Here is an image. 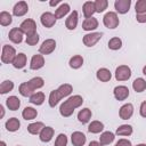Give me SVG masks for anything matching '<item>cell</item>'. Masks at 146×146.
<instances>
[{"label":"cell","instance_id":"21","mask_svg":"<svg viewBox=\"0 0 146 146\" xmlns=\"http://www.w3.org/2000/svg\"><path fill=\"white\" fill-rule=\"evenodd\" d=\"M96 76L97 79L100 81V82H108L112 78V73L108 68H105V67H102L97 71L96 73Z\"/></svg>","mask_w":146,"mask_h":146},{"label":"cell","instance_id":"15","mask_svg":"<svg viewBox=\"0 0 146 146\" xmlns=\"http://www.w3.org/2000/svg\"><path fill=\"white\" fill-rule=\"evenodd\" d=\"M86 140H87V137L81 131H74L71 135V141L73 146H83L86 144Z\"/></svg>","mask_w":146,"mask_h":146},{"label":"cell","instance_id":"16","mask_svg":"<svg viewBox=\"0 0 146 146\" xmlns=\"http://www.w3.org/2000/svg\"><path fill=\"white\" fill-rule=\"evenodd\" d=\"M78 19H79V15H78V11L76 10H73L70 15H68V17L66 18V21H65V26H66V29L67 30H74L75 27H76V25H78Z\"/></svg>","mask_w":146,"mask_h":146},{"label":"cell","instance_id":"32","mask_svg":"<svg viewBox=\"0 0 146 146\" xmlns=\"http://www.w3.org/2000/svg\"><path fill=\"white\" fill-rule=\"evenodd\" d=\"M29 102H30L31 104H33V105H36V106L42 105L43 102H44V94L41 92V91H36V92H34V94L30 97V100H29Z\"/></svg>","mask_w":146,"mask_h":146},{"label":"cell","instance_id":"9","mask_svg":"<svg viewBox=\"0 0 146 146\" xmlns=\"http://www.w3.org/2000/svg\"><path fill=\"white\" fill-rule=\"evenodd\" d=\"M44 66V57L43 55L41 54H36V55H33L32 58H31V62H30V68L31 70H40Z\"/></svg>","mask_w":146,"mask_h":146},{"label":"cell","instance_id":"39","mask_svg":"<svg viewBox=\"0 0 146 146\" xmlns=\"http://www.w3.org/2000/svg\"><path fill=\"white\" fill-rule=\"evenodd\" d=\"M29 83L31 84V87H32L34 90H36V89H40V88L43 87L44 80H43L41 76H34V78H32L31 80H29Z\"/></svg>","mask_w":146,"mask_h":146},{"label":"cell","instance_id":"42","mask_svg":"<svg viewBox=\"0 0 146 146\" xmlns=\"http://www.w3.org/2000/svg\"><path fill=\"white\" fill-rule=\"evenodd\" d=\"M136 14H144L146 13V0H138L135 5Z\"/></svg>","mask_w":146,"mask_h":146},{"label":"cell","instance_id":"54","mask_svg":"<svg viewBox=\"0 0 146 146\" xmlns=\"http://www.w3.org/2000/svg\"><path fill=\"white\" fill-rule=\"evenodd\" d=\"M17 146H21V145H17Z\"/></svg>","mask_w":146,"mask_h":146},{"label":"cell","instance_id":"31","mask_svg":"<svg viewBox=\"0 0 146 146\" xmlns=\"http://www.w3.org/2000/svg\"><path fill=\"white\" fill-rule=\"evenodd\" d=\"M36 115H38V111H36L35 108L31 107V106H26V107L23 110V112H22V116H23V119H25L26 121H27V120H33V119H35Z\"/></svg>","mask_w":146,"mask_h":146},{"label":"cell","instance_id":"30","mask_svg":"<svg viewBox=\"0 0 146 146\" xmlns=\"http://www.w3.org/2000/svg\"><path fill=\"white\" fill-rule=\"evenodd\" d=\"M70 67L73 70H78L83 65V57L81 55H74L73 57L70 58Z\"/></svg>","mask_w":146,"mask_h":146},{"label":"cell","instance_id":"20","mask_svg":"<svg viewBox=\"0 0 146 146\" xmlns=\"http://www.w3.org/2000/svg\"><path fill=\"white\" fill-rule=\"evenodd\" d=\"M18 91L19 94L23 96V97H31L33 94H34V89L31 87V84L27 82H23L19 84V88H18Z\"/></svg>","mask_w":146,"mask_h":146},{"label":"cell","instance_id":"34","mask_svg":"<svg viewBox=\"0 0 146 146\" xmlns=\"http://www.w3.org/2000/svg\"><path fill=\"white\" fill-rule=\"evenodd\" d=\"M60 99H62V96L59 95V92L57 91V89L50 91V94H49V98H48L49 106H50V107H55V106L59 103Z\"/></svg>","mask_w":146,"mask_h":146},{"label":"cell","instance_id":"38","mask_svg":"<svg viewBox=\"0 0 146 146\" xmlns=\"http://www.w3.org/2000/svg\"><path fill=\"white\" fill-rule=\"evenodd\" d=\"M13 22V17L8 11H1L0 13V24L2 26H8Z\"/></svg>","mask_w":146,"mask_h":146},{"label":"cell","instance_id":"44","mask_svg":"<svg viewBox=\"0 0 146 146\" xmlns=\"http://www.w3.org/2000/svg\"><path fill=\"white\" fill-rule=\"evenodd\" d=\"M25 42H26V44H29V46H35V44L39 42V34H38V33H34V34L27 35Z\"/></svg>","mask_w":146,"mask_h":146},{"label":"cell","instance_id":"3","mask_svg":"<svg viewBox=\"0 0 146 146\" xmlns=\"http://www.w3.org/2000/svg\"><path fill=\"white\" fill-rule=\"evenodd\" d=\"M103 23L104 25L107 27V29H116L119 26V17H117V14L114 13V11H108L104 15L103 17Z\"/></svg>","mask_w":146,"mask_h":146},{"label":"cell","instance_id":"49","mask_svg":"<svg viewBox=\"0 0 146 146\" xmlns=\"http://www.w3.org/2000/svg\"><path fill=\"white\" fill-rule=\"evenodd\" d=\"M60 2V0H55V1H50L49 2V5L51 6V7H54V6H56V5H58Z\"/></svg>","mask_w":146,"mask_h":146},{"label":"cell","instance_id":"11","mask_svg":"<svg viewBox=\"0 0 146 146\" xmlns=\"http://www.w3.org/2000/svg\"><path fill=\"white\" fill-rule=\"evenodd\" d=\"M131 0H115L114 8L119 14H127L130 9Z\"/></svg>","mask_w":146,"mask_h":146},{"label":"cell","instance_id":"26","mask_svg":"<svg viewBox=\"0 0 146 146\" xmlns=\"http://www.w3.org/2000/svg\"><path fill=\"white\" fill-rule=\"evenodd\" d=\"M115 139V135L111 131H104L100 137H99V143L104 146V145H110L111 143H113Z\"/></svg>","mask_w":146,"mask_h":146},{"label":"cell","instance_id":"41","mask_svg":"<svg viewBox=\"0 0 146 146\" xmlns=\"http://www.w3.org/2000/svg\"><path fill=\"white\" fill-rule=\"evenodd\" d=\"M108 6V1L107 0H96L95 1V8H96V13H103L105 11V9H107Z\"/></svg>","mask_w":146,"mask_h":146},{"label":"cell","instance_id":"7","mask_svg":"<svg viewBox=\"0 0 146 146\" xmlns=\"http://www.w3.org/2000/svg\"><path fill=\"white\" fill-rule=\"evenodd\" d=\"M55 49H56V41L54 39H46L41 43V46L39 48V52L41 55H49Z\"/></svg>","mask_w":146,"mask_h":146},{"label":"cell","instance_id":"53","mask_svg":"<svg viewBox=\"0 0 146 146\" xmlns=\"http://www.w3.org/2000/svg\"><path fill=\"white\" fill-rule=\"evenodd\" d=\"M136 146H146V144H137Z\"/></svg>","mask_w":146,"mask_h":146},{"label":"cell","instance_id":"14","mask_svg":"<svg viewBox=\"0 0 146 146\" xmlns=\"http://www.w3.org/2000/svg\"><path fill=\"white\" fill-rule=\"evenodd\" d=\"M23 32L19 27H13L10 31H9V34H8V38L11 42L14 43H21L23 41Z\"/></svg>","mask_w":146,"mask_h":146},{"label":"cell","instance_id":"8","mask_svg":"<svg viewBox=\"0 0 146 146\" xmlns=\"http://www.w3.org/2000/svg\"><path fill=\"white\" fill-rule=\"evenodd\" d=\"M56 21H57V18L55 17V14H52V13H50V11L43 13V14L41 15V17H40L41 24H42L44 27H47V29L52 27V26L56 24Z\"/></svg>","mask_w":146,"mask_h":146},{"label":"cell","instance_id":"19","mask_svg":"<svg viewBox=\"0 0 146 146\" xmlns=\"http://www.w3.org/2000/svg\"><path fill=\"white\" fill-rule=\"evenodd\" d=\"M26 62H27L26 55L23 54V52H19V54L16 55V57H15V59L13 60L11 64H13V66H14L15 68L21 70V68H23V67L26 65Z\"/></svg>","mask_w":146,"mask_h":146},{"label":"cell","instance_id":"24","mask_svg":"<svg viewBox=\"0 0 146 146\" xmlns=\"http://www.w3.org/2000/svg\"><path fill=\"white\" fill-rule=\"evenodd\" d=\"M6 105L10 111H17L21 106V100L16 96H9L6 99Z\"/></svg>","mask_w":146,"mask_h":146},{"label":"cell","instance_id":"23","mask_svg":"<svg viewBox=\"0 0 146 146\" xmlns=\"http://www.w3.org/2000/svg\"><path fill=\"white\" fill-rule=\"evenodd\" d=\"M97 27H98V21L95 17L86 18L82 23V29L84 31H92V30H96Z\"/></svg>","mask_w":146,"mask_h":146},{"label":"cell","instance_id":"1","mask_svg":"<svg viewBox=\"0 0 146 146\" xmlns=\"http://www.w3.org/2000/svg\"><path fill=\"white\" fill-rule=\"evenodd\" d=\"M83 103V98L80 95H74L68 97L65 102L62 103V105L59 106V113L62 116L64 117H68L73 114L74 110L80 107Z\"/></svg>","mask_w":146,"mask_h":146},{"label":"cell","instance_id":"6","mask_svg":"<svg viewBox=\"0 0 146 146\" xmlns=\"http://www.w3.org/2000/svg\"><path fill=\"white\" fill-rule=\"evenodd\" d=\"M102 36H103V33H100V32H91V33H88V34L83 35L82 41H83L84 46L92 47L102 39Z\"/></svg>","mask_w":146,"mask_h":146},{"label":"cell","instance_id":"51","mask_svg":"<svg viewBox=\"0 0 146 146\" xmlns=\"http://www.w3.org/2000/svg\"><path fill=\"white\" fill-rule=\"evenodd\" d=\"M143 74H144V75H146V65L143 67Z\"/></svg>","mask_w":146,"mask_h":146},{"label":"cell","instance_id":"28","mask_svg":"<svg viewBox=\"0 0 146 146\" xmlns=\"http://www.w3.org/2000/svg\"><path fill=\"white\" fill-rule=\"evenodd\" d=\"M43 128H44V124L42 122H33L27 125V131L31 135H40Z\"/></svg>","mask_w":146,"mask_h":146},{"label":"cell","instance_id":"52","mask_svg":"<svg viewBox=\"0 0 146 146\" xmlns=\"http://www.w3.org/2000/svg\"><path fill=\"white\" fill-rule=\"evenodd\" d=\"M0 146H7V145H6V143H5L3 140H1V141H0Z\"/></svg>","mask_w":146,"mask_h":146},{"label":"cell","instance_id":"46","mask_svg":"<svg viewBox=\"0 0 146 146\" xmlns=\"http://www.w3.org/2000/svg\"><path fill=\"white\" fill-rule=\"evenodd\" d=\"M139 113L143 117H146V100H144L141 104H140V107H139Z\"/></svg>","mask_w":146,"mask_h":146},{"label":"cell","instance_id":"27","mask_svg":"<svg viewBox=\"0 0 146 146\" xmlns=\"http://www.w3.org/2000/svg\"><path fill=\"white\" fill-rule=\"evenodd\" d=\"M104 130V124L100 121H91L88 125V131L90 133H100Z\"/></svg>","mask_w":146,"mask_h":146},{"label":"cell","instance_id":"25","mask_svg":"<svg viewBox=\"0 0 146 146\" xmlns=\"http://www.w3.org/2000/svg\"><path fill=\"white\" fill-rule=\"evenodd\" d=\"M5 127H6V129H7L8 131H10V132H15V131H17V130L19 129V127H21V122H19V120H18L17 117H10L9 120L6 121Z\"/></svg>","mask_w":146,"mask_h":146},{"label":"cell","instance_id":"17","mask_svg":"<svg viewBox=\"0 0 146 146\" xmlns=\"http://www.w3.org/2000/svg\"><path fill=\"white\" fill-rule=\"evenodd\" d=\"M54 133H55L54 128H51V127H44L42 129V131L40 132V135H39L40 136V140L42 143H49L52 139Z\"/></svg>","mask_w":146,"mask_h":146},{"label":"cell","instance_id":"40","mask_svg":"<svg viewBox=\"0 0 146 146\" xmlns=\"http://www.w3.org/2000/svg\"><path fill=\"white\" fill-rule=\"evenodd\" d=\"M122 47V40L119 36H114L108 41V48L111 50H119Z\"/></svg>","mask_w":146,"mask_h":146},{"label":"cell","instance_id":"37","mask_svg":"<svg viewBox=\"0 0 146 146\" xmlns=\"http://www.w3.org/2000/svg\"><path fill=\"white\" fill-rule=\"evenodd\" d=\"M13 89H14V82L10 80H5L0 84V94L1 95H5V94L11 91Z\"/></svg>","mask_w":146,"mask_h":146},{"label":"cell","instance_id":"33","mask_svg":"<svg viewBox=\"0 0 146 146\" xmlns=\"http://www.w3.org/2000/svg\"><path fill=\"white\" fill-rule=\"evenodd\" d=\"M132 88L136 92H143L146 89V81L143 78H137L132 82Z\"/></svg>","mask_w":146,"mask_h":146},{"label":"cell","instance_id":"36","mask_svg":"<svg viewBox=\"0 0 146 146\" xmlns=\"http://www.w3.org/2000/svg\"><path fill=\"white\" fill-rule=\"evenodd\" d=\"M132 132H133V130L130 124H122L115 131V133L117 136H130V135H132Z\"/></svg>","mask_w":146,"mask_h":146},{"label":"cell","instance_id":"4","mask_svg":"<svg viewBox=\"0 0 146 146\" xmlns=\"http://www.w3.org/2000/svg\"><path fill=\"white\" fill-rule=\"evenodd\" d=\"M19 29L27 36V35H31V34L36 33V23L33 19H31V18H26V19H24L21 23Z\"/></svg>","mask_w":146,"mask_h":146},{"label":"cell","instance_id":"50","mask_svg":"<svg viewBox=\"0 0 146 146\" xmlns=\"http://www.w3.org/2000/svg\"><path fill=\"white\" fill-rule=\"evenodd\" d=\"M0 110H1V117H3V115H5V110H3V106H2V105H0Z\"/></svg>","mask_w":146,"mask_h":146},{"label":"cell","instance_id":"5","mask_svg":"<svg viewBox=\"0 0 146 146\" xmlns=\"http://www.w3.org/2000/svg\"><path fill=\"white\" fill-rule=\"evenodd\" d=\"M131 76V68L128 65H120L115 70V79L117 81H127Z\"/></svg>","mask_w":146,"mask_h":146},{"label":"cell","instance_id":"13","mask_svg":"<svg viewBox=\"0 0 146 146\" xmlns=\"http://www.w3.org/2000/svg\"><path fill=\"white\" fill-rule=\"evenodd\" d=\"M113 94L116 100H125L129 97V89L125 86H117L114 88Z\"/></svg>","mask_w":146,"mask_h":146},{"label":"cell","instance_id":"48","mask_svg":"<svg viewBox=\"0 0 146 146\" xmlns=\"http://www.w3.org/2000/svg\"><path fill=\"white\" fill-rule=\"evenodd\" d=\"M88 146H103L99 141H95V140H92V141H90L89 143V145Z\"/></svg>","mask_w":146,"mask_h":146},{"label":"cell","instance_id":"18","mask_svg":"<svg viewBox=\"0 0 146 146\" xmlns=\"http://www.w3.org/2000/svg\"><path fill=\"white\" fill-rule=\"evenodd\" d=\"M82 13H83V16L86 18L92 17V15L96 13L95 2H92V1H86L83 3V6H82Z\"/></svg>","mask_w":146,"mask_h":146},{"label":"cell","instance_id":"47","mask_svg":"<svg viewBox=\"0 0 146 146\" xmlns=\"http://www.w3.org/2000/svg\"><path fill=\"white\" fill-rule=\"evenodd\" d=\"M136 19L138 23H146V13L144 14H136Z\"/></svg>","mask_w":146,"mask_h":146},{"label":"cell","instance_id":"12","mask_svg":"<svg viewBox=\"0 0 146 146\" xmlns=\"http://www.w3.org/2000/svg\"><path fill=\"white\" fill-rule=\"evenodd\" d=\"M27 11H29V6H27V2L25 1H18L13 8V15L17 17L24 16Z\"/></svg>","mask_w":146,"mask_h":146},{"label":"cell","instance_id":"45","mask_svg":"<svg viewBox=\"0 0 146 146\" xmlns=\"http://www.w3.org/2000/svg\"><path fill=\"white\" fill-rule=\"evenodd\" d=\"M115 146H132L131 141L129 139H125V138H122V139H119L115 144Z\"/></svg>","mask_w":146,"mask_h":146},{"label":"cell","instance_id":"43","mask_svg":"<svg viewBox=\"0 0 146 146\" xmlns=\"http://www.w3.org/2000/svg\"><path fill=\"white\" fill-rule=\"evenodd\" d=\"M67 145V137L65 133H59L55 140V146H66Z\"/></svg>","mask_w":146,"mask_h":146},{"label":"cell","instance_id":"10","mask_svg":"<svg viewBox=\"0 0 146 146\" xmlns=\"http://www.w3.org/2000/svg\"><path fill=\"white\" fill-rule=\"evenodd\" d=\"M133 114V105L131 103H127L124 105H122L119 110V115L122 120H128L132 116Z\"/></svg>","mask_w":146,"mask_h":146},{"label":"cell","instance_id":"22","mask_svg":"<svg viewBox=\"0 0 146 146\" xmlns=\"http://www.w3.org/2000/svg\"><path fill=\"white\" fill-rule=\"evenodd\" d=\"M91 115H92L91 110H89L88 107H86V108H82V110L78 113V120H79V122H81L82 124H86V123H88V122L90 121Z\"/></svg>","mask_w":146,"mask_h":146},{"label":"cell","instance_id":"29","mask_svg":"<svg viewBox=\"0 0 146 146\" xmlns=\"http://www.w3.org/2000/svg\"><path fill=\"white\" fill-rule=\"evenodd\" d=\"M70 13V5L64 2L62 3L56 10H55V17L58 19V18H63L64 16H66L67 14Z\"/></svg>","mask_w":146,"mask_h":146},{"label":"cell","instance_id":"35","mask_svg":"<svg viewBox=\"0 0 146 146\" xmlns=\"http://www.w3.org/2000/svg\"><path fill=\"white\" fill-rule=\"evenodd\" d=\"M57 91L59 92V95L62 96V98H64V97H67V96H70L72 94L73 87L71 84H68V83H64V84H60L57 88Z\"/></svg>","mask_w":146,"mask_h":146},{"label":"cell","instance_id":"2","mask_svg":"<svg viewBox=\"0 0 146 146\" xmlns=\"http://www.w3.org/2000/svg\"><path fill=\"white\" fill-rule=\"evenodd\" d=\"M16 50L14 47L9 44H5L2 47V52H1V62L3 64H11L13 60L16 57Z\"/></svg>","mask_w":146,"mask_h":146}]
</instances>
